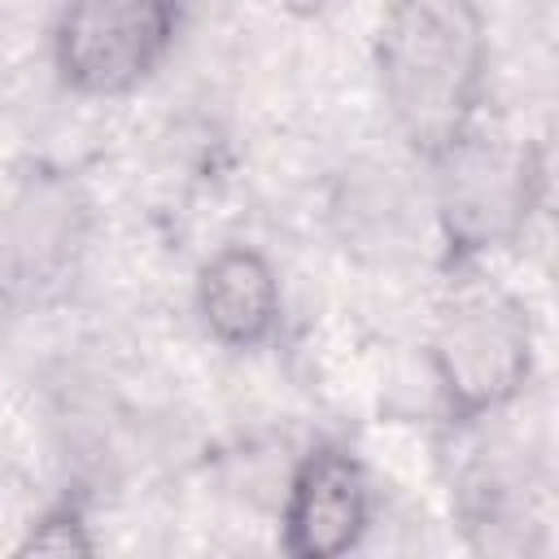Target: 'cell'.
<instances>
[{"mask_svg":"<svg viewBox=\"0 0 559 559\" xmlns=\"http://www.w3.org/2000/svg\"><path fill=\"white\" fill-rule=\"evenodd\" d=\"M192 306L205 336L223 349H262L284 319V288L275 262L249 240L218 245L197 266Z\"/></svg>","mask_w":559,"mask_h":559,"instance_id":"cell-7","label":"cell"},{"mask_svg":"<svg viewBox=\"0 0 559 559\" xmlns=\"http://www.w3.org/2000/svg\"><path fill=\"white\" fill-rule=\"evenodd\" d=\"M92 550H96V537L79 502L48 507L35 524H26L22 542L13 546V555H92Z\"/></svg>","mask_w":559,"mask_h":559,"instance_id":"cell-8","label":"cell"},{"mask_svg":"<svg viewBox=\"0 0 559 559\" xmlns=\"http://www.w3.org/2000/svg\"><path fill=\"white\" fill-rule=\"evenodd\" d=\"M92 205L61 170H31L0 210V301L31 306L66 288L87 249Z\"/></svg>","mask_w":559,"mask_h":559,"instance_id":"cell-5","label":"cell"},{"mask_svg":"<svg viewBox=\"0 0 559 559\" xmlns=\"http://www.w3.org/2000/svg\"><path fill=\"white\" fill-rule=\"evenodd\" d=\"M432 166L450 262L520 240L546 183L542 148L528 135H507L480 118L441 157H432Z\"/></svg>","mask_w":559,"mask_h":559,"instance_id":"cell-3","label":"cell"},{"mask_svg":"<svg viewBox=\"0 0 559 559\" xmlns=\"http://www.w3.org/2000/svg\"><path fill=\"white\" fill-rule=\"evenodd\" d=\"M266 4L280 9V13H293V17H310V13L323 9V0H266Z\"/></svg>","mask_w":559,"mask_h":559,"instance_id":"cell-9","label":"cell"},{"mask_svg":"<svg viewBox=\"0 0 559 559\" xmlns=\"http://www.w3.org/2000/svg\"><path fill=\"white\" fill-rule=\"evenodd\" d=\"M371 524V480L349 445H310L284 489L280 546L293 559H341Z\"/></svg>","mask_w":559,"mask_h":559,"instance_id":"cell-6","label":"cell"},{"mask_svg":"<svg viewBox=\"0 0 559 559\" xmlns=\"http://www.w3.org/2000/svg\"><path fill=\"white\" fill-rule=\"evenodd\" d=\"M183 0H66L52 26L57 83L83 100L144 87L170 57Z\"/></svg>","mask_w":559,"mask_h":559,"instance_id":"cell-4","label":"cell"},{"mask_svg":"<svg viewBox=\"0 0 559 559\" xmlns=\"http://www.w3.org/2000/svg\"><path fill=\"white\" fill-rule=\"evenodd\" d=\"M537 332L524 297L480 258H454L428 328V367L454 424L507 411L533 380Z\"/></svg>","mask_w":559,"mask_h":559,"instance_id":"cell-2","label":"cell"},{"mask_svg":"<svg viewBox=\"0 0 559 559\" xmlns=\"http://www.w3.org/2000/svg\"><path fill=\"white\" fill-rule=\"evenodd\" d=\"M371 66L402 144L432 162L480 114L489 83V35L476 0H389Z\"/></svg>","mask_w":559,"mask_h":559,"instance_id":"cell-1","label":"cell"}]
</instances>
